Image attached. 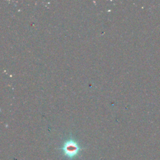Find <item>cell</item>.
<instances>
[{
  "mask_svg": "<svg viewBox=\"0 0 160 160\" xmlns=\"http://www.w3.org/2000/svg\"><path fill=\"white\" fill-rule=\"evenodd\" d=\"M79 147L77 143L73 141H69L64 143L62 150L64 155L69 158H73L78 154Z\"/></svg>",
  "mask_w": 160,
  "mask_h": 160,
  "instance_id": "1",
  "label": "cell"
}]
</instances>
